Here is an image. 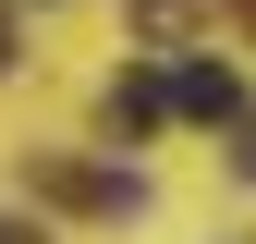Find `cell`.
<instances>
[{
    "label": "cell",
    "instance_id": "1",
    "mask_svg": "<svg viewBox=\"0 0 256 244\" xmlns=\"http://www.w3.org/2000/svg\"><path fill=\"white\" fill-rule=\"evenodd\" d=\"M158 86H171V110H196V122H232L244 110V86L220 74V61H183V74H158Z\"/></svg>",
    "mask_w": 256,
    "mask_h": 244
},
{
    "label": "cell",
    "instance_id": "2",
    "mask_svg": "<svg viewBox=\"0 0 256 244\" xmlns=\"http://www.w3.org/2000/svg\"><path fill=\"white\" fill-rule=\"evenodd\" d=\"M158 122H171V86H158L146 61H134V74L110 86V134H158Z\"/></svg>",
    "mask_w": 256,
    "mask_h": 244
},
{
    "label": "cell",
    "instance_id": "3",
    "mask_svg": "<svg viewBox=\"0 0 256 244\" xmlns=\"http://www.w3.org/2000/svg\"><path fill=\"white\" fill-rule=\"evenodd\" d=\"M232 171L256 183V122H244V110H232Z\"/></svg>",
    "mask_w": 256,
    "mask_h": 244
},
{
    "label": "cell",
    "instance_id": "4",
    "mask_svg": "<svg viewBox=\"0 0 256 244\" xmlns=\"http://www.w3.org/2000/svg\"><path fill=\"white\" fill-rule=\"evenodd\" d=\"M0 244H37V232H24V220H0Z\"/></svg>",
    "mask_w": 256,
    "mask_h": 244
},
{
    "label": "cell",
    "instance_id": "5",
    "mask_svg": "<svg viewBox=\"0 0 256 244\" xmlns=\"http://www.w3.org/2000/svg\"><path fill=\"white\" fill-rule=\"evenodd\" d=\"M0 61H12V24H0Z\"/></svg>",
    "mask_w": 256,
    "mask_h": 244
},
{
    "label": "cell",
    "instance_id": "6",
    "mask_svg": "<svg viewBox=\"0 0 256 244\" xmlns=\"http://www.w3.org/2000/svg\"><path fill=\"white\" fill-rule=\"evenodd\" d=\"M244 12H256V0H244Z\"/></svg>",
    "mask_w": 256,
    "mask_h": 244
}]
</instances>
